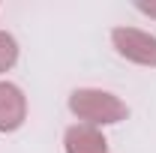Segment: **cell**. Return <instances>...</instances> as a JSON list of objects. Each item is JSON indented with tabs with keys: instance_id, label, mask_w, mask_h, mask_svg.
<instances>
[{
	"instance_id": "1",
	"label": "cell",
	"mask_w": 156,
	"mask_h": 153,
	"mask_svg": "<svg viewBox=\"0 0 156 153\" xmlns=\"http://www.w3.org/2000/svg\"><path fill=\"white\" fill-rule=\"evenodd\" d=\"M69 111L84 120L87 126H111L126 120L129 108L120 96L108 93V90H99V87H78L69 93Z\"/></svg>"
},
{
	"instance_id": "2",
	"label": "cell",
	"mask_w": 156,
	"mask_h": 153,
	"mask_svg": "<svg viewBox=\"0 0 156 153\" xmlns=\"http://www.w3.org/2000/svg\"><path fill=\"white\" fill-rule=\"evenodd\" d=\"M111 42H114L117 54L129 63L138 66H156V36L138 27H114L111 30Z\"/></svg>"
},
{
	"instance_id": "3",
	"label": "cell",
	"mask_w": 156,
	"mask_h": 153,
	"mask_svg": "<svg viewBox=\"0 0 156 153\" xmlns=\"http://www.w3.org/2000/svg\"><path fill=\"white\" fill-rule=\"evenodd\" d=\"M27 120V96L18 84L0 81V132H15Z\"/></svg>"
},
{
	"instance_id": "4",
	"label": "cell",
	"mask_w": 156,
	"mask_h": 153,
	"mask_svg": "<svg viewBox=\"0 0 156 153\" xmlns=\"http://www.w3.org/2000/svg\"><path fill=\"white\" fill-rule=\"evenodd\" d=\"M63 147H66V153H108V141H105L102 129L75 123L63 135Z\"/></svg>"
},
{
	"instance_id": "5",
	"label": "cell",
	"mask_w": 156,
	"mask_h": 153,
	"mask_svg": "<svg viewBox=\"0 0 156 153\" xmlns=\"http://www.w3.org/2000/svg\"><path fill=\"white\" fill-rule=\"evenodd\" d=\"M18 63V42L12 33L0 30V72H9Z\"/></svg>"
},
{
	"instance_id": "6",
	"label": "cell",
	"mask_w": 156,
	"mask_h": 153,
	"mask_svg": "<svg viewBox=\"0 0 156 153\" xmlns=\"http://www.w3.org/2000/svg\"><path fill=\"white\" fill-rule=\"evenodd\" d=\"M138 12H144V15H150V18H156V0H150V3H135Z\"/></svg>"
}]
</instances>
